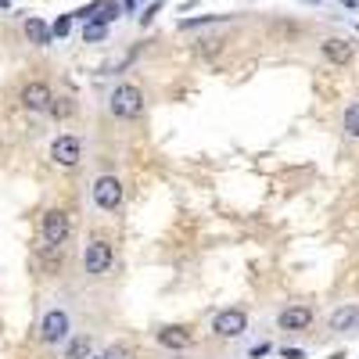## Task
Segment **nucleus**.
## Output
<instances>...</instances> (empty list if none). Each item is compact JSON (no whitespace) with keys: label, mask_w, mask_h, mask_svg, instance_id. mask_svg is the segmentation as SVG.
I'll return each mask as SVG.
<instances>
[{"label":"nucleus","mask_w":359,"mask_h":359,"mask_svg":"<svg viewBox=\"0 0 359 359\" xmlns=\"http://www.w3.org/2000/svg\"><path fill=\"white\" fill-rule=\"evenodd\" d=\"M90 201H94V208H101V212H118L126 201V191H123V180L104 172L97 176L94 184H90Z\"/></svg>","instance_id":"39448f33"},{"label":"nucleus","mask_w":359,"mask_h":359,"mask_svg":"<svg viewBox=\"0 0 359 359\" xmlns=\"http://www.w3.org/2000/svg\"><path fill=\"white\" fill-rule=\"evenodd\" d=\"M104 355H108V359H133V352H130L126 345H111Z\"/></svg>","instance_id":"aec40b11"},{"label":"nucleus","mask_w":359,"mask_h":359,"mask_svg":"<svg viewBox=\"0 0 359 359\" xmlns=\"http://www.w3.org/2000/svg\"><path fill=\"white\" fill-rule=\"evenodd\" d=\"M155 341L169 352H184L191 345V327H180V323H169V327H158L155 331Z\"/></svg>","instance_id":"9d476101"},{"label":"nucleus","mask_w":359,"mask_h":359,"mask_svg":"<svg viewBox=\"0 0 359 359\" xmlns=\"http://www.w3.org/2000/svg\"><path fill=\"white\" fill-rule=\"evenodd\" d=\"M115 266V248L108 237H90L83 245V273L86 277H108Z\"/></svg>","instance_id":"20e7f679"},{"label":"nucleus","mask_w":359,"mask_h":359,"mask_svg":"<svg viewBox=\"0 0 359 359\" xmlns=\"http://www.w3.org/2000/svg\"><path fill=\"white\" fill-rule=\"evenodd\" d=\"M72 111H76L72 97H54V104H50V111H47V115H54V118H69Z\"/></svg>","instance_id":"f3484780"},{"label":"nucleus","mask_w":359,"mask_h":359,"mask_svg":"<svg viewBox=\"0 0 359 359\" xmlns=\"http://www.w3.org/2000/svg\"><path fill=\"white\" fill-rule=\"evenodd\" d=\"M108 111L118 118V123H133V118L144 115V90L133 83H118L108 94Z\"/></svg>","instance_id":"f257e3e1"},{"label":"nucleus","mask_w":359,"mask_h":359,"mask_svg":"<svg viewBox=\"0 0 359 359\" xmlns=\"http://www.w3.org/2000/svg\"><path fill=\"white\" fill-rule=\"evenodd\" d=\"M94 355V341L86 334H72L65 345H62V359H90Z\"/></svg>","instance_id":"4468645a"},{"label":"nucleus","mask_w":359,"mask_h":359,"mask_svg":"<svg viewBox=\"0 0 359 359\" xmlns=\"http://www.w3.org/2000/svg\"><path fill=\"white\" fill-rule=\"evenodd\" d=\"M25 36H29V43H36V47H50L54 43V33H50V25L43 18H25Z\"/></svg>","instance_id":"ddd939ff"},{"label":"nucleus","mask_w":359,"mask_h":359,"mask_svg":"<svg viewBox=\"0 0 359 359\" xmlns=\"http://www.w3.org/2000/svg\"><path fill=\"white\" fill-rule=\"evenodd\" d=\"M320 54H323L331 65H348V62H352V54H355V47H352V40L331 36V40H323V43H320Z\"/></svg>","instance_id":"9b49d317"},{"label":"nucleus","mask_w":359,"mask_h":359,"mask_svg":"<svg viewBox=\"0 0 359 359\" xmlns=\"http://www.w3.org/2000/svg\"><path fill=\"white\" fill-rule=\"evenodd\" d=\"M108 36V25H101V22H86L83 25V40L86 43H97V40H104Z\"/></svg>","instance_id":"dca6fc26"},{"label":"nucleus","mask_w":359,"mask_h":359,"mask_svg":"<svg viewBox=\"0 0 359 359\" xmlns=\"http://www.w3.org/2000/svg\"><path fill=\"white\" fill-rule=\"evenodd\" d=\"M313 320H316L313 306H284V309L277 313V327H280V331H291V334L309 331Z\"/></svg>","instance_id":"1a4fd4ad"},{"label":"nucleus","mask_w":359,"mask_h":359,"mask_svg":"<svg viewBox=\"0 0 359 359\" xmlns=\"http://www.w3.org/2000/svg\"><path fill=\"white\" fill-rule=\"evenodd\" d=\"M216 22H226V15H205V18H187V22H180V29H201V25H216Z\"/></svg>","instance_id":"6ab92c4d"},{"label":"nucleus","mask_w":359,"mask_h":359,"mask_svg":"<svg viewBox=\"0 0 359 359\" xmlns=\"http://www.w3.org/2000/svg\"><path fill=\"white\" fill-rule=\"evenodd\" d=\"M331 331L334 334H355L359 331V306H338L331 313Z\"/></svg>","instance_id":"f8f14e48"},{"label":"nucleus","mask_w":359,"mask_h":359,"mask_svg":"<svg viewBox=\"0 0 359 359\" xmlns=\"http://www.w3.org/2000/svg\"><path fill=\"white\" fill-rule=\"evenodd\" d=\"M341 126H345V133H348L352 140H359V101H352V104L345 108V115H341Z\"/></svg>","instance_id":"2eb2a0df"},{"label":"nucleus","mask_w":359,"mask_h":359,"mask_svg":"<svg viewBox=\"0 0 359 359\" xmlns=\"http://www.w3.org/2000/svg\"><path fill=\"white\" fill-rule=\"evenodd\" d=\"M269 352H273V345L266 341V345H255V348L248 352V359H262V355H269Z\"/></svg>","instance_id":"412c9836"},{"label":"nucleus","mask_w":359,"mask_h":359,"mask_svg":"<svg viewBox=\"0 0 359 359\" xmlns=\"http://www.w3.org/2000/svg\"><path fill=\"white\" fill-rule=\"evenodd\" d=\"M280 355H284V359H306L302 348H280Z\"/></svg>","instance_id":"5701e85b"},{"label":"nucleus","mask_w":359,"mask_h":359,"mask_svg":"<svg viewBox=\"0 0 359 359\" xmlns=\"http://www.w3.org/2000/svg\"><path fill=\"white\" fill-rule=\"evenodd\" d=\"M248 331V313L245 309H237V306H226V309H219L216 316H212V334L216 338H241Z\"/></svg>","instance_id":"0eeeda50"},{"label":"nucleus","mask_w":359,"mask_h":359,"mask_svg":"<svg viewBox=\"0 0 359 359\" xmlns=\"http://www.w3.org/2000/svg\"><path fill=\"white\" fill-rule=\"evenodd\" d=\"M90 359H108V355H90Z\"/></svg>","instance_id":"bb28decb"},{"label":"nucleus","mask_w":359,"mask_h":359,"mask_svg":"<svg viewBox=\"0 0 359 359\" xmlns=\"http://www.w3.org/2000/svg\"><path fill=\"white\" fill-rule=\"evenodd\" d=\"M36 334L43 345H65L72 338V313L65 306H50L43 316H40V327Z\"/></svg>","instance_id":"7ed1b4c3"},{"label":"nucleus","mask_w":359,"mask_h":359,"mask_svg":"<svg viewBox=\"0 0 359 359\" xmlns=\"http://www.w3.org/2000/svg\"><path fill=\"white\" fill-rule=\"evenodd\" d=\"M306 4H327V0H306Z\"/></svg>","instance_id":"a878e982"},{"label":"nucleus","mask_w":359,"mask_h":359,"mask_svg":"<svg viewBox=\"0 0 359 359\" xmlns=\"http://www.w3.org/2000/svg\"><path fill=\"white\" fill-rule=\"evenodd\" d=\"M50 162L57 169H76L83 162V140L76 133H62L50 140Z\"/></svg>","instance_id":"423d86ee"},{"label":"nucleus","mask_w":359,"mask_h":359,"mask_svg":"<svg viewBox=\"0 0 359 359\" xmlns=\"http://www.w3.org/2000/svg\"><path fill=\"white\" fill-rule=\"evenodd\" d=\"M158 8H162V0H155V4H151V8H147V11L140 15V22L147 25V22H151V18H155V11H158Z\"/></svg>","instance_id":"4be33fe9"},{"label":"nucleus","mask_w":359,"mask_h":359,"mask_svg":"<svg viewBox=\"0 0 359 359\" xmlns=\"http://www.w3.org/2000/svg\"><path fill=\"white\" fill-rule=\"evenodd\" d=\"M18 101H22V108L25 111H36V115H47L50 111V104H54V90L47 86V83H25L22 86V94H18Z\"/></svg>","instance_id":"6e6552de"},{"label":"nucleus","mask_w":359,"mask_h":359,"mask_svg":"<svg viewBox=\"0 0 359 359\" xmlns=\"http://www.w3.org/2000/svg\"><path fill=\"white\" fill-rule=\"evenodd\" d=\"M123 8H137V0H123Z\"/></svg>","instance_id":"393cba45"},{"label":"nucleus","mask_w":359,"mask_h":359,"mask_svg":"<svg viewBox=\"0 0 359 359\" xmlns=\"http://www.w3.org/2000/svg\"><path fill=\"white\" fill-rule=\"evenodd\" d=\"M338 4H341L345 11H359V0H338Z\"/></svg>","instance_id":"b1692460"},{"label":"nucleus","mask_w":359,"mask_h":359,"mask_svg":"<svg viewBox=\"0 0 359 359\" xmlns=\"http://www.w3.org/2000/svg\"><path fill=\"white\" fill-rule=\"evenodd\" d=\"M72 22H76V15H62L54 25H50V33H54V40H65L69 33H72Z\"/></svg>","instance_id":"a211bd4d"},{"label":"nucleus","mask_w":359,"mask_h":359,"mask_svg":"<svg viewBox=\"0 0 359 359\" xmlns=\"http://www.w3.org/2000/svg\"><path fill=\"white\" fill-rule=\"evenodd\" d=\"M69 237H72V216L65 212V208H47L43 219H40V241H43V248L62 252L69 245Z\"/></svg>","instance_id":"f03ea898"}]
</instances>
